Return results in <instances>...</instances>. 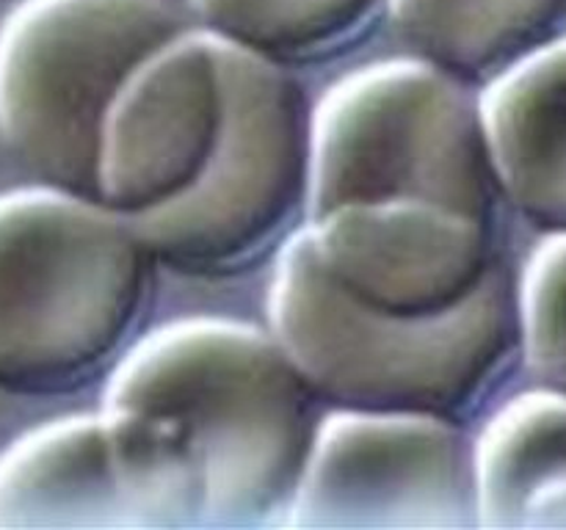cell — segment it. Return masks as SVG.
Here are the masks:
<instances>
[{
  "instance_id": "5b68a950",
  "label": "cell",
  "mask_w": 566,
  "mask_h": 530,
  "mask_svg": "<svg viewBox=\"0 0 566 530\" xmlns=\"http://www.w3.org/2000/svg\"><path fill=\"white\" fill-rule=\"evenodd\" d=\"M224 125L199 180L130 219L155 263L230 276L293 235L310 199L313 108L285 64L221 42Z\"/></svg>"
},
{
  "instance_id": "277c9868",
  "label": "cell",
  "mask_w": 566,
  "mask_h": 530,
  "mask_svg": "<svg viewBox=\"0 0 566 530\" xmlns=\"http://www.w3.org/2000/svg\"><path fill=\"white\" fill-rule=\"evenodd\" d=\"M497 202L479 94L442 66L374 61L313 108L304 221L343 204H440L495 219Z\"/></svg>"
},
{
  "instance_id": "52a82bcc",
  "label": "cell",
  "mask_w": 566,
  "mask_h": 530,
  "mask_svg": "<svg viewBox=\"0 0 566 530\" xmlns=\"http://www.w3.org/2000/svg\"><path fill=\"white\" fill-rule=\"evenodd\" d=\"M285 524L307 530L475 524L473 439L459 420L329 409Z\"/></svg>"
},
{
  "instance_id": "8fae6325",
  "label": "cell",
  "mask_w": 566,
  "mask_h": 530,
  "mask_svg": "<svg viewBox=\"0 0 566 530\" xmlns=\"http://www.w3.org/2000/svg\"><path fill=\"white\" fill-rule=\"evenodd\" d=\"M479 108L501 199L566 232V33L490 77Z\"/></svg>"
},
{
  "instance_id": "ba28073f",
  "label": "cell",
  "mask_w": 566,
  "mask_h": 530,
  "mask_svg": "<svg viewBox=\"0 0 566 530\" xmlns=\"http://www.w3.org/2000/svg\"><path fill=\"white\" fill-rule=\"evenodd\" d=\"M224 125L219 39L182 31L122 86L99 138L97 199L138 219L180 199L213 155Z\"/></svg>"
},
{
  "instance_id": "7a4b0ae2",
  "label": "cell",
  "mask_w": 566,
  "mask_h": 530,
  "mask_svg": "<svg viewBox=\"0 0 566 530\" xmlns=\"http://www.w3.org/2000/svg\"><path fill=\"white\" fill-rule=\"evenodd\" d=\"M269 329L318 403L459 420L520 348L517 293L497 265L442 312H392L337 285L304 230L282 243L269 287Z\"/></svg>"
},
{
  "instance_id": "7c38bea8",
  "label": "cell",
  "mask_w": 566,
  "mask_h": 530,
  "mask_svg": "<svg viewBox=\"0 0 566 530\" xmlns=\"http://www.w3.org/2000/svg\"><path fill=\"white\" fill-rule=\"evenodd\" d=\"M473 473L481 528H566V392L501 403L473 439Z\"/></svg>"
},
{
  "instance_id": "4fadbf2b",
  "label": "cell",
  "mask_w": 566,
  "mask_h": 530,
  "mask_svg": "<svg viewBox=\"0 0 566 530\" xmlns=\"http://www.w3.org/2000/svg\"><path fill=\"white\" fill-rule=\"evenodd\" d=\"M412 55L468 83H486L558 36L566 0H385Z\"/></svg>"
},
{
  "instance_id": "5bb4252c",
  "label": "cell",
  "mask_w": 566,
  "mask_h": 530,
  "mask_svg": "<svg viewBox=\"0 0 566 530\" xmlns=\"http://www.w3.org/2000/svg\"><path fill=\"white\" fill-rule=\"evenodd\" d=\"M202 31L276 64L326 59L363 36L385 0H191Z\"/></svg>"
},
{
  "instance_id": "9c48e42d",
  "label": "cell",
  "mask_w": 566,
  "mask_h": 530,
  "mask_svg": "<svg viewBox=\"0 0 566 530\" xmlns=\"http://www.w3.org/2000/svg\"><path fill=\"white\" fill-rule=\"evenodd\" d=\"M302 230L337 285L392 312L457 307L501 265L495 219L440 204H343Z\"/></svg>"
},
{
  "instance_id": "30bf717a",
  "label": "cell",
  "mask_w": 566,
  "mask_h": 530,
  "mask_svg": "<svg viewBox=\"0 0 566 530\" xmlns=\"http://www.w3.org/2000/svg\"><path fill=\"white\" fill-rule=\"evenodd\" d=\"M138 528L103 412L66 414L0 451V530Z\"/></svg>"
},
{
  "instance_id": "9a60e30c",
  "label": "cell",
  "mask_w": 566,
  "mask_h": 530,
  "mask_svg": "<svg viewBox=\"0 0 566 530\" xmlns=\"http://www.w3.org/2000/svg\"><path fill=\"white\" fill-rule=\"evenodd\" d=\"M514 293L520 351L531 373L566 392V232H547Z\"/></svg>"
},
{
  "instance_id": "6da1fadb",
  "label": "cell",
  "mask_w": 566,
  "mask_h": 530,
  "mask_svg": "<svg viewBox=\"0 0 566 530\" xmlns=\"http://www.w3.org/2000/svg\"><path fill=\"white\" fill-rule=\"evenodd\" d=\"M103 406L158 417L186 453L205 524L282 522L307 464L318 398L271 329L193 315L136 337Z\"/></svg>"
},
{
  "instance_id": "8992f818",
  "label": "cell",
  "mask_w": 566,
  "mask_h": 530,
  "mask_svg": "<svg viewBox=\"0 0 566 530\" xmlns=\"http://www.w3.org/2000/svg\"><path fill=\"white\" fill-rule=\"evenodd\" d=\"M166 0H22L0 25V138L39 182L97 199L105 116L182 33Z\"/></svg>"
},
{
  "instance_id": "3957f363",
  "label": "cell",
  "mask_w": 566,
  "mask_h": 530,
  "mask_svg": "<svg viewBox=\"0 0 566 530\" xmlns=\"http://www.w3.org/2000/svg\"><path fill=\"white\" fill-rule=\"evenodd\" d=\"M155 257L127 215L53 186L0 193V390L66 395L136 340Z\"/></svg>"
}]
</instances>
